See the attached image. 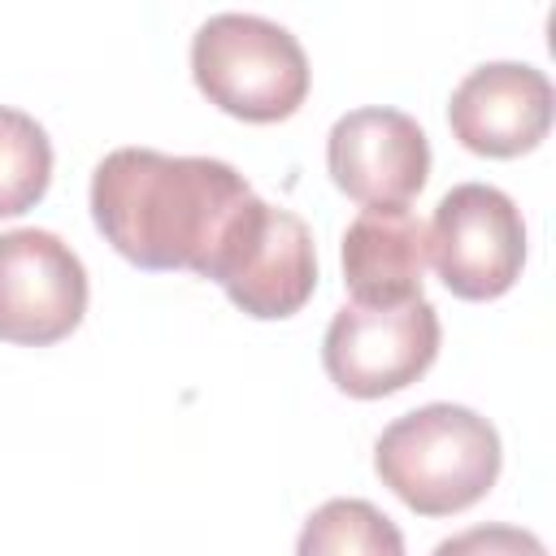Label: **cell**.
Here are the masks:
<instances>
[{
	"instance_id": "obj_1",
	"label": "cell",
	"mask_w": 556,
	"mask_h": 556,
	"mask_svg": "<svg viewBox=\"0 0 556 556\" xmlns=\"http://www.w3.org/2000/svg\"><path fill=\"white\" fill-rule=\"evenodd\" d=\"M248 178L217 156L113 148L91 174L96 230L139 269L213 278L230 235L252 208Z\"/></svg>"
},
{
	"instance_id": "obj_2",
	"label": "cell",
	"mask_w": 556,
	"mask_h": 556,
	"mask_svg": "<svg viewBox=\"0 0 556 556\" xmlns=\"http://www.w3.org/2000/svg\"><path fill=\"white\" fill-rule=\"evenodd\" d=\"M500 430L465 404H421L374 443V469L421 517L473 508L500 478Z\"/></svg>"
},
{
	"instance_id": "obj_3",
	"label": "cell",
	"mask_w": 556,
	"mask_h": 556,
	"mask_svg": "<svg viewBox=\"0 0 556 556\" xmlns=\"http://www.w3.org/2000/svg\"><path fill=\"white\" fill-rule=\"evenodd\" d=\"M191 78L222 113L239 122H287L308 96V56L300 39L261 13H213L191 35Z\"/></svg>"
},
{
	"instance_id": "obj_4",
	"label": "cell",
	"mask_w": 556,
	"mask_h": 556,
	"mask_svg": "<svg viewBox=\"0 0 556 556\" xmlns=\"http://www.w3.org/2000/svg\"><path fill=\"white\" fill-rule=\"evenodd\" d=\"M439 313L426 295L404 304H343L321 339V365L343 395L382 400L417 382L439 356Z\"/></svg>"
},
{
	"instance_id": "obj_5",
	"label": "cell",
	"mask_w": 556,
	"mask_h": 556,
	"mask_svg": "<svg viewBox=\"0 0 556 556\" xmlns=\"http://www.w3.org/2000/svg\"><path fill=\"white\" fill-rule=\"evenodd\" d=\"M426 261L456 300H500L526 265L521 208L491 182H456L426 226Z\"/></svg>"
},
{
	"instance_id": "obj_6",
	"label": "cell",
	"mask_w": 556,
	"mask_h": 556,
	"mask_svg": "<svg viewBox=\"0 0 556 556\" xmlns=\"http://www.w3.org/2000/svg\"><path fill=\"white\" fill-rule=\"evenodd\" d=\"M213 282L226 287L230 304L261 321L300 313L317 291V248L300 213L269 200H252L239 230L230 235Z\"/></svg>"
},
{
	"instance_id": "obj_7",
	"label": "cell",
	"mask_w": 556,
	"mask_h": 556,
	"mask_svg": "<svg viewBox=\"0 0 556 556\" xmlns=\"http://www.w3.org/2000/svg\"><path fill=\"white\" fill-rule=\"evenodd\" d=\"M87 295V269L61 235L39 226L0 235V343H61L78 330Z\"/></svg>"
},
{
	"instance_id": "obj_8",
	"label": "cell",
	"mask_w": 556,
	"mask_h": 556,
	"mask_svg": "<svg viewBox=\"0 0 556 556\" xmlns=\"http://www.w3.org/2000/svg\"><path fill=\"white\" fill-rule=\"evenodd\" d=\"M326 169L356 204H408L430 178V139L404 109L365 104L326 135Z\"/></svg>"
},
{
	"instance_id": "obj_9",
	"label": "cell",
	"mask_w": 556,
	"mask_h": 556,
	"mask_svg": "<svg viewBox=\"0 0 556 556\" xmlns=\"http://www.w3.org/2000/svg\"><path fill=\"white\" fill-rule=\"evenodd\" d=\"M552 78L526 61H486L469 70L447 104V126L473 156H521L552 130Z\"/></svg>"
},
{
	"instance_id": "obj_10",
	"label": "cell",
	"mask_w": 556,
	"mask_h": 556,
	"mask_svg": "<svg viewBox=\"0 0 556 556\" xmlns=\"http://www.w3.org/2000/svg\"><path fill=\"white\" fill-rule=\"evenodd\" d=\"M426 226L408 204H374L343 230V282L352 304H404L421 295Z\"/></svg>"
},
{
	"instance_id": "obj_11",
	"label": "cell",
	"mask_w": 556,
	"mask_h": 556,
	"mask_svg": "<svg viewBox=\"0 0 556 556\" xmlns=\"http://www.w3.org/2000/svg\"><path fill=\"white\" fill-rule=\"evenodd\" d=\"M295 556H404V534L378 504L339 495L308 513Z\"/></svg>"
},
{
	"instance_id": "obj_12",
	"label": "cell",
	"mask_w": 556,
	"mask_h": 556,
	"mask_svg": "<svg viewBox=\"0 0 556 556\" xmlns=\"http://www.w3.org/2000/svg\"><path fill=\"white\" fill-rule=\"evenodd\" d=\"M52 182V139L22 113L0 104V217H17L43 200Z\"/></svg>"
},
{
	"instance_id": "obj_13",
	"label": "cell",
	"mask_w": 556,
	"mask_h": 556,
	"mask_svg": "<svg viewBox=\"0 0 556 556\" xmlns=\"http://www.w3.org/2000/svg\"><path fill=\"white\" fill-rule=\"evenodd\" d=\"M430 556H547V547L539 534H530L521 526L486 521V526H469V530L443 539Z\"/></svg>"
}]
</instances>
